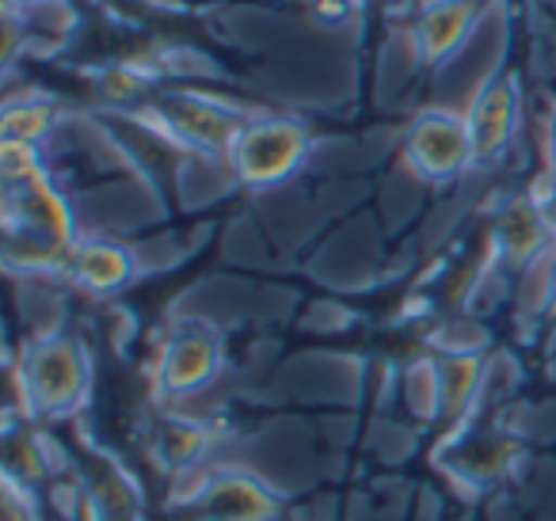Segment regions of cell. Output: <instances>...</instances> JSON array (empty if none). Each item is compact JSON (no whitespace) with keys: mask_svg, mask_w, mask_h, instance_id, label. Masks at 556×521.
<instances>
[{"mask_svg":"<svg viewBox=\"0 0 556 521\" xmlns=\"http://www.w3.org/2000/svg\"><path fill=\"white\" fill-rule=\"evenodd\" d=\"M199 506V521H275L278 498L255 480L237 472L214 475L202 483V491L191 498Z\"/></svg>","mask_w":556,"mask_h":521,"instance_id":"obj_5","label":"cell"},{"mask_svg":"<svg viewBox=\"0 0 556 521\" xmlns=\"http://www.w3.org/2000/svg\"><path fill=\"white\" fill-rule=\"evenodd\" d=\"M305 156H309L305 126L287 123V118H260V123L240 126L237 141L229 145V168L240 183L263 191L294 176Z\"/></svg>","mask_w":556,"mask_h":521,"instance_id":"obj_1","label":"cell"},{"mask_svg":"<svg viewBox=\"0 0 556 521\" xmlns=\"http://www.w3.org/2000/svg\"><path fill=\"white\" fill-rule=\"evenodd\" d=\"M439 381H442V407L446 411H462V407H469V399L477 396L480 389V366L472 358H465V354H457V358L442 361L439 366Z\"/></svg>","mask_w":556,"mask_h":521,"instance_id":"obj_9","label":"cell"},{"mask_svg":"<svg viewBox=\"0 0 556 521\" xmlns=\"http://www.w3.org/2000/svg\"><path fill=\"white\" fill-rule=\"evenodd\" d=\"M88 358L73 339L65 335H50L42 343H35L27 351L24 373V399L27 411H42V415H65L73 407H80V399L88 396Z\"/></svg>","mask_w":556,"mask_h":521,"instance_id":"obj_2","label":"cell"},{"mask_svg":"<svg viewBox=\"0 0 556 521\" xmlns=\"http://www.w3.org/2000/svg\"><path fill=\"white\" fill-rule=\"evenodd\" d=\"M469 138H472V156L477 161H492L515 138V123H518V100H515V85L510 80H488L477 92L469 111Z\"/></svg>","mask_w":556,"mask_h":521,"instance_id":"obj_6","label":"cell"},{"mask_svg":"<svg viewBox=\"0 0 556 521\" xmlns=\"http://www.w3.org/2000/svg\"><path fill=\"white\" fill-rule=\"evenodd\" d=\"M50 130V107H9L4 115V138L9 141H24V145H35L42 134Z\"/></svg>","mask_w":556,"mask_h":521,"instance_id":"obj_10","label":"cell"},{"mask_svg":"<svg viewBox=\"0 0 556 521\" xmlns=\"http://www.w3.org/2000/svg\"><path fill=\"white\" fill-rule=\"evenodd\" d=\"M545 313L556 316V270H553V290H548V308H545Z\"/></svg>","mask_w":556,"mask_h":521,"instance_id":"obj_11","label":"cell"},{"mask_svg":"<svg viewBox=\"0 0 556 521\" xmlns=\"http://www.w3.org/2000/svg\"><path fill=\"white\" fill-rule=\"evenodd\" d=\"M477 24V9L469 0H434L416 24V58L442 62L465 42L469 27Z\"/></svg>","mask_w":556,"mask_h":521,"instance_id":"obj_7","label":"cell"},{"mask_svg":"<svg viewBox=\"0 0 556 521\" xmlns=\"http://www.w3.org/2000/svg\"><path fill=\"white\" fill-rule=\"evenodd\" d=\"M70 270L85 290L111 293L134 278V270H138V255L126 252V247H118V244L92 240V244H80L77 252L70 255Z\"/></svg>","mask_w":556,"mask_h":521,"instance_id":"obj_8","label":"cell"},{"mask_svg":"<svg viewBox=\"0 0 556 521\" xmlns=\"http://www.w3.org/2000/svg\"><path fill=\"white\" fill-rule=\"evenodd\" d=\"M222 369V339L210 323L187 320L172 331V339L164 343L161 354V389L168 396H194L202 392Z\"/></svg>","mask_w":556,"mask_h":521,"instance_id":"obj_4","label":"cell"},{"mask_svg":"<svg viewBox=\"0 0 556 521\" xmlns=\"http://www.w3.org/2000/svg\"><path fill=\"white\" fill-rule=\"evenodd\" d=\"M404 156H408V168L419 179H454L469 168L477 156H472V138L469 123L457 118L454 111H427L424 118H416V126L408 130L404 141Z\"/></svg>","mask_w":556,"mask_h":521,"instance_id":"obj_3","label":"cell"},{"mask_svg":"<svg viewBox=\"0 0 556 521\" xmlns=\"http://www.w3.org/2000/svg\"><path fill=\"white\" fill-rule=\"evenodd\" d=\"M548 153H553V168H556V123H553V130H548Z\"/></svg>","mask_w":556,"mask_h":521,"instance_id":"obj_12","label":"cell"}]
</instances>
